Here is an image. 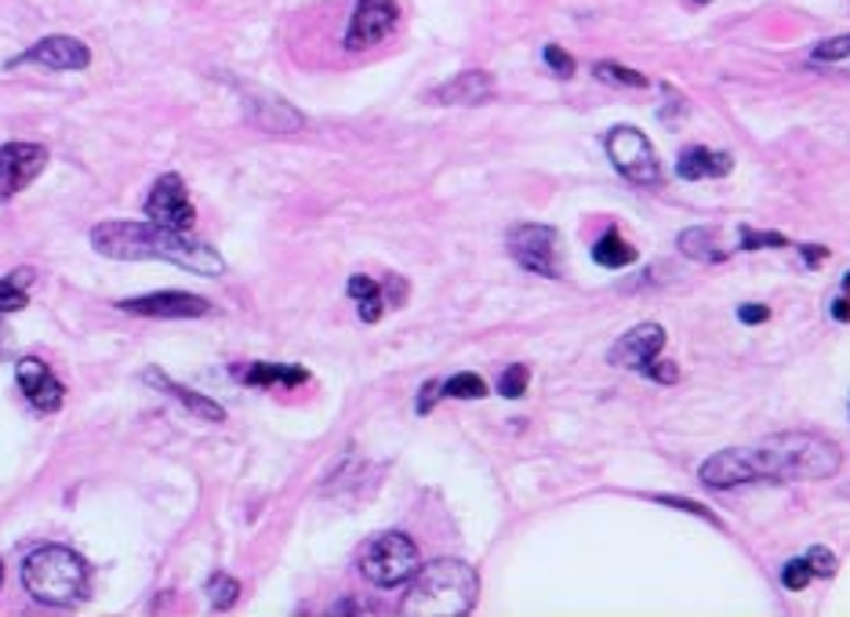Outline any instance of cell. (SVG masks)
Segmentation results:
<instances>
[{
  "label": "cell",
  "instance_id": "6",
  "mask_svg": "<svg viewBox=\"0 0 850 617\" xmlns=\"http://www.w3.org/2000/svg\"><path fill=\"white\" fill-rule=\"evenodd\" d=\"M607 153H611V164L629 178V182H636V186L661 182L658 153L651 142H647V135L636 132V127H614L607 135Z\"/></svg>",
  "mask_w": 850,
  "mask_h": 617
},
{
  "label": "cell",
  "instance_id": "18",
  "mask_svg": "<svg viewBox=\"0 0 850 617\" xmlns=\"http://www.w3.org/2000/svg\"><path fill=\"white\" fill-rule=\"evenodd\" d=\"M241 382L251 389H269V385H305L310 371L305 367H288V363H247V371H241Z\"/></svg>",
  "mask_w": 850,
  "mask_h": 617
},
{
  "label": "cell",
  "instance_id": "29",
  "mask_svg": "<svg viewBox=\"0 0 850 617\" xmlns=\"http://www.w3.org/2000/svg\"><path fill=\"white\" fill-rule=\"evenodd\" d=\"M803 560H807V566H810L814 577H832L836 566H840V563H836V556H832L829 549H821V545L807 549V556H803Z\"/></svg>",
  "mask_w": 850,
  "mask_h": 617
},
{
  "label": "cell",
  "instance_id": "28",
  "mask_svg": "<svg viewBox=\"0 0 850 617\" xmlns=\"http://www.w3.org/2000/svg\"><path fill=\"white\" fill-rule=\"evenodd\" d=\"M814 63H840V58H850V33L843 37H832V41H821L814 47Z\"/></svg>",
  "mask_w": 850,
  "mask_h": 617
},
{
  "label": "cell",
  "instance_id": "11",
  "mask_svg": "<svg viewBox=\"0 0 850 617\" xmlns=\"http://www.w3.org/2000/svg\"><path fill=\"white\" fill-rule=\"evenodd\" d=\"M22 63H33V66H44V69H88L91 66V47L77 37H66V33H55V37H44L11 58L8 66H22Z\"/></svg>",
  "mask_w": 850,
  "mask_h": 617
},
{
  "label": "cell",
  "instance_id": "42",
  "mask_svg": "<svg viewBox=\"0 0 850 617\" xmlns=\"http://www.w3.org/2000/svg\"><path fill=\"white\" fill-rule=\"evenodd\" d=\"M0 335H4V330H0Z\"/></svg>",
  "mask_w": 850,
  "mask_h": 617
},
{
  "label": "cell",
  "instance_id": "33",
  "mask_svg": "<svg viewBox=\"0 0 850 617\" xmlns=\"http://www.w3.org/2000/svg\"><path fill=\"white\" fill-rule=\"evenodd\" d=\"M640 371H644L647 378H655V382H661V385H672V382L680 378V367L669 363V360H658V356H655V360H647Z\"/></svg>",
  "mask_w": 850,
  "mask_h": 617
},
{
  "label": "cell",
  "instance_id": "37",
  "mask_svg": "<svg viewBox=\"0 0 850 617\" xmlns=\"http://www.w3.org/2000/svg\"><path fill=\"white\" fill-rule=\"evenodd\" d=\"M803 258H807V266H818V262H825V258H829V251H825V247H818V244H803Z\"/></svg>",
  "mask_w": 850,
  "mask_h": 617
},
{
  "label": "cell",
  "instance_id": "19",
  "mask_svg": "<svg viewBox=\"0 0 850 617\" xmlns=\"http://www.w3.org/2000/svg\"><path fill=\"white\" fill-rule=\"evenodd\" d=\"M146 382H153L157 389H164V393H168V396H175L179 403H186V411H189V414H197V418H204V422H222V418H226V411H222L215 400L200 396V393H193V389H186V385H179V382H171V378H164V374H157V371H149V374H146Z\"/></svg>",
  "mask_w": 850,
  "mask_h": 617
},
{
  "label": "cell",
  "instance_id": "1",
  "mask_svg": "<svg viewBox=\"0 0 850 617\" xmlns=\"http://www.w3.org/2000/svg\"><path fill=\"white\" fill-rule=\"evenodd\" d=\"M91 247L105 258L121 262H138V258H157V262H175L200 277H222L226 258L204 240H193L189 233L164 229L157 222H99L91 229Z\"/></svg>",
  "mask_w": 850,
  "mask_h": 617
},
{
  "label": "cell",
  "instance_id": "15",
  "mask_svg": "<svg viewBox=\"0 0 850 617\" xmlns=\"http://www.w3.org/2000/svg\"><path fill=\"white\" fill-rule=\"evenodd\" d=\"M494 94V77L483 69H466V74L451 77L447 85L436 88L429 99L440 105H480Z\"/></svg>",
  "mask_w": 850,
  "mask_h": 617
},
{
  "label": "cell",
  "instance_id": "13",
  "mask_svg": "<svg viewBox=\"0 0 850 617\" xmlns=\"http://www.w3.org/2000/svg\"><path fill=\"white\" fill-rule=\"evenodd\" d=\"M15 378H19V389L33 403V411L52 414V411L63 407L66 389H63V382H58L52 371H47V363L37 360V356H26V360H19L15 363Z\"/></svg>",
  "mask_w": 850,
  "mask_h": 617
},
{
  "label": "cell",
  "instance_id": "40",
  "mask_svg": "<svg viewBox=\"0 0 850 617\" xmlns=\"http://www.w3.org/2000/svg\"><path fill=\"white\" fill-rule=\"evenodd\" d=\"M843 288L850 291V272H847V277H843Z\"/></svg>",
  "mask_w": 850,
  "mask_h": 617
},
{
  "label": "cell",
  "instance_id": "3",
  "mask_svg": "<svg viewBox=\"0 0 850 617\" xmlns=\"http://www.w3.org/2000/svg\"><path fill=\"white\" fill-rule=\"evenodd\" d=\"M480 581L462 560H433L415 571L404 596L407 617H462L477 607Z\"/></svg>",
  "mask_w": 850,
  "mask_h": 617
},
{
  "label": "cell",
  "instance_id": "30",
  "mask_svg": "<svg viewBox=\"0 0 850 617\" xmlns=\"http://www.w3.org/2000/svg\"><path fill=\"white\" fill-rule=\"evenodd\" d=\"M810 566H807V560H789L785 566H782V585L785 588H793V592H799V588H807L810 585Z\"/></svg>",
  "mask_w": 850,
  "mask_h": 617
},
{
  "label": "cell",
  "instance_id": "39",
  "mask_svg": "<svg viewBox=\"0 0 850 617\" xmlns=\"http://www.w3.org/2000/svg\"><path fill=\"white\" fill-rule=\"evenodd\" d=\"M691 8H702V4H713V0H687Z\"/></svg>",
  "mask_w": 850,
  "mask_h": 617
},
{
  "label": "cell",
  "instance_id": "25",
  "mask_svg": "<svg viewBox=\"0 0 850 617\" xmlns=\"http://www.w3.org/2000/svg\"><path fill=\"white\" fill-rule=\"evenodd\" d=\"M236 596H241V585L230 577V574H211L208 577V599L215 610H226L236 603Z\"/></svg>",
  "mask_w": 850,
  "mask_h": 617
},
{
  "label": "cell",
  "instance_id": "20",
  "mask_svg": "<svg viewBox=\"0 0 850 617\" xmlns=\"http://www.w3.org/2000/svg\"><path fill=\"white\" fill-rule=\"evenodd\" d=\"M676 244L691 262H719V258H727V251L719 247L713 229H683Z\"/></svg>",
  "mask_w": 850,
  "mask_h": 617
},
{
  "label": "cell",
  "instance_id": "32",
  "mask_svg": "<svg viewBox=\"0 0 850 617\" xmlns=\"http://www.w3.org/2000/svg\"><path fill=\"white\" fill-rule=\"evenodd\" d=\"M741 247L746 251H760V247H789V240L782 233H756V229H741Z\"/></svg>",
  "mask_w": 850,
  "mask_h": 617
},
{
  "label": "cell",
  "instance_id": "16",
  "mask_svg": "<svg viewBox=\"0 0 850 617\" xmlns=\"http://www.w3.org/2000/svg\"><path fill=\"white\" fill-rule=\"evenodd\" d=\"M247 116L262 127V132H273V135H283V132H299V127L305 124V116L294 110V105L280 102V99H269V94H258V99H247Z\"/></svg>",
  "mask_w": 850,
  "mask_h": 617
},
{
  "label": "cell",
  "instance_id": "26",
  "mask_svg": "<svg viewBox=\"0 0 850 617\" xmlns=\"http://www.w3.org/2000/svg\"><path fill=\"white\" fill-rule=\"evenodd\" d=\"M596 77L607 80V85H622V88H647L644 74H636V69L618 66V63H596Z\"/></svg>",
  "mask_w": 850,
  "mask_h": 617
},
{
  "label": "cell",
  "instance_id": "36",
  "mask_svg": "<svg viewBox=\"0 0 850 617\" xmlns=\"http://www.w3.org/2000/svg\"><path fill=\"white\" fill-rule=\"evenodd\" d=\"M658 502H661V505H672V508H687V513H694V516H705V519H713V516L705 513L702 505L687 502V497H658ZM713 524H716V519H713Z\"/></svg>",
  "mask_w": 850,
  "mask_h": 617
},
{
  "label": "cell",
  "instance_id": "24",
  "mask_svg": "<svg viewBox=\"0 0 850 617\" xmlns=\"http://www.w3.org/2000/svg\"><path fill=\"white\" fill-rule=\"evenodd\" d=\"M444 396H455V400H480L488 396V385H483L480 374H455L444 382Z\"/></svg>",
  "mask_w": 850,
  "mask_h": 617
},
{
  "label": "cell",
  "instance_id": "4",
  "mask_svg": "<svg viewBox=\"0 0 850 617\" xmlns=\"http://www.w3.org/2000/svg\"><path fill=\"white\" fill-rule=\"evenodd\" d=\"M22 585L44 607H74L88 596V563L66 545H41L22 563Z\"/></svg>",
  "mask_w": 850,
  "mask_h": 617
},
{
  "label": "cell",
  "instance_id": "7",
  "mask_svg": "<svg viewBox=\"0 0 850 617\" xmlns=\"http://www.w3.org/2000/svg\"><path fill=\"white\" fill-rule=\"evenodd\" d=\"M560 233L552 229V225H516V229L510 233V251L519 266H524L527 272H535V277H549L557 280L560 277V262H557V251H560Z\"/></svg>",
  "mask_w": 850,
  "mask_h": 617
},
{
  "label": "cell",
  "instance_id": "2",
  "mask_svg": "<svg viewBox=\"0 0 850 617\" xmlns=\"http://www.w3.org/2000/svg\"><path fill=\"white\" fill-rule=\"evenodd\" d=\"M752 480H829L840 472V447L814 433H778L746 447Z\"/></svg>",
  "mask_w": 850,
  "mask_h": 617
},
{
  "label": "cell",
  "instance_id": "21",
  "mask_svg": "<svg viewBox=\"0 0 850 617\" xmlns=\"http://www.w3.org/2000/svg\"><path fill=\"white\" fill-rule=\"evenodd\" d=\"M593 258H596V266H604V269H625V266H633L636 262V247L625 240L622 233H604L596 240V247H593Z\"/></svg>",
  "mask_w": 850,
  "mask_h": 617
},
{
  "label": "cell",
  "instance_id": "17",
  "mask_svg": "<svg viewBox=\"0 0 850 617\" xmlns=\"http://www.w3.org/2000/svg\"><path fill=\"white\" fill-rule=\"evenodd\" d=\"M735 168V157L719 149H705V146H691L680 153L676 160V175L687 178V182H702V178H724Z\"/></svg>",
  "mask_w": 850,
  "mask_h": 617
},
{
  "label": "cell",
  "instance_id": "10",
  "mask_svg": "<svg viewBox=\"0 0 850 617\" xmlns=\"http://www.w3.org/2000/svg\"><path fill=\"white\" fill-rule=\"evenodd\" d=\"M44 164L47 149L37 146V142H8V146H0V200L22 193L44 171Z\"/></svg>",
  "mask_w": 850,
  "mask_h": 617
},
{
  "label": "cell",
  "instance_id": "31",
  "mask_svg": "<svg viewBox=\"0 0 850 617\" xmlns=\"http://www.w3.org/2000/svg\"><path fill=\"white\" fill-rule=\"evenodd\" d=\"M541 58H546V66L552 69L557 77H574V58L563 52V47H557V44H546V52H541Z\"/></svg>",
  "mask_w": 850,
  "mask_h": 617
},
{
  "label": "cell",
  "instance_id": "12",
  "mask_svg": "<svg viewBox=\"0 0 850 617\" xmlns=\"http://www.w3.org/2000/svg\"><path fill=\"white\" fill-rule=\"evenodd\" d=\"M124 313L135 316H153V319H189V316H208L211 302L200 294L186 291H157V294H138V299L121 302Z\"/></svg>",
  "mask_w": 850,
  "mask_h": 617
},
{
  "label": "cell",
  "instance_id": "38",
  "mask_svg": "<svg viewBox=\"0 0 850 617\" xmlns=\"http://www.w3.org/2000/svg\"><path fill=\"white\" fill-rule=\"evenodd\" d=\"M832 316L840 319V324H847V319H850V299H836L832 302Z\"/></svg>",
  "mask_w": 850,
  "mask_h": 617
},
{
  "label": "cell",
  "instance_id": "41",
  "mask_svg": "<svg viewBox=\"0 0 850 617\" xmlns=\"http://www.w3.org/2000/svg\"><path fill=\"white\" fill-rule=\"evenodd\" d=\"M0 585H4V563H0Z\"/></svg>",
  "mask_w": 850,
  "mask_h": 617
},
{
  "label": "cell",
  "instance_id": "35",
  "mask_svg": "<svg viewBox=\"0 0 850 617\" xmlns=\"http://www.w3.org/2000/svg\"><path fill=\"white\" fill-rule=\"evenodd\" d=\"M436 396H444V382H425L422 396H418V414H429V407L436 403Z\"/></svg>",
  "mask_w": 850,
  "mask_h": 617
},
{
  "label": "cell",
  "instance_id": "9",
  "mask_svg": "<svg viewBox=\"0 0 850 617\" xmlns=\"http://www.w3.org/2000/svg\"><path fill=\"white\" fill-rule=\"evenodd\" d=\"M396 22H400L396 0H357V11L349 19L346 47L349 52H364V47L382 44L396 30Z\"/></svg>",
  "mask_w": 850,
  "mask_h": 617
},
{
  "label": "cell",
  "instance_id": "27",
  "mask_svg": "<svg viewBox=\"0 0 850 617\" xmlns=\"http://www.w3.org/2000/svg\"><path fill=\"white\" fill-rule=\"evenodd\" d=\"M527 382H530V371H527V367H524V363H513L510 371L499 378V393H502L505 400H516V396L527 393Z\"/></svg>",
  "mask_w": 850,
  "mask_h": 617
},
{
  "label": "cell",
  "instance_id": "34",
  "mask_svg": "<svg viewBox=\"0 0 850 617\" xmlns=\"http://www.w3.org/2000/svg\"><path fill=\"white\" fill-rule=\"evenodd\" d=\"M767 316H771V308L760 305V302H746V305L738 308V319H741V324H763Z\"/></svg>",
  "mask_w": 850,
  "mask_h": 617
},
{
  "label": "cell",
  "instance_id": "14",
  "mask_svg": "<svg viewBox=\"0 0 850 617\" xmlns=\"http://www.w3.org/2000/svg\"><path fill=\"white\" fill-rule=\"evenodd\" d=\"M661 346H666V330H661L658 324H640V327H633L629 335H622L618 341H614L607 360L614 367L640 371L647 360H655V356L661 352Z\"/></svg>",
  "mask_w": 850,
  "mask_h": 617
},
{
  "label": "cell",
  "instance_id": "8",
  "mask_svg": "<svg viewBox=\"0 0 850 617\" xmlns=\"http://www.w3.org/2000/svg\"><path fill=\"white\" fill-rule=\"evenodd\" d=\"M146 218L164 225V229H179V233L193 229L197 207H193V200H189V189L179 175L157 178V186H153V193L146 200Z\"/></svg>",
  "mask_w": 850,
  "mask_h": 617
},
{
  "label": "cell",
  "instance_id": "23",
  "mask_svg": "<svg viewBox=\"0 0 850 617\" xmlns=\"http://www.w3.org/2000/svg\"><path fill=\"white\" fill-rule=\"evenodd\" d=\"M30 283H33V269H15L11 277H0V313H19V308H26Z\"/></svg>",
  "mask_w": 850,
  "mask_h": 617
},
{
  "label": "cell",
  "instance_id": "22",
  "mask_svg": "<svg viewBox=\"0 0 850 617\" xmlns=\"http://www.w3.org/2000/svg\"><path fill=\"white\" fill-rule=\"evenodd\" d=\"M349 294L357 299V305H360V319L364 324H374V319H382V313H385V294H382V288L371 280V277H353L349 280Z\"/></svg>",
  "mask_w": 850,
  "mask_h": 617
},
{
  "label": "cell",
  "instance_id": "5",
  "mask_svg": "<svg viewBox=\"0 0 850 617\" xmlns=\"http://www.w3.org/2000/svg\"><path fill=\"white\" fill-rule=\"evenodd\" d=\"M418 549L407 534L400 530H389V534H378L374 541L364 545L360 552V574L371 581L378 588H396L404 581L415 577L418 571Z\"/></svg>",
  "mask_w": 850,
  "mask_h": 617
}]
</instances>
